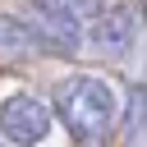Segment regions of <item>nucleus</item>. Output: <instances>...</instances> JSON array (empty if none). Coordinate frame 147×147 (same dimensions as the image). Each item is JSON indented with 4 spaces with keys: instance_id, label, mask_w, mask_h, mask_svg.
I'll list each match as a JSON object with an SVG mask.
<instances>
[{
    "instance_id": "7ed1b4c3",
    "label": "nucleus",
    "mask_w": 147,
    "mask_h": 147,
    "mask_svg": "<svg viewBox=\"0 0 147 147\" xmlns=\"http://www.w3.org/2000/svg\"><path fill=\"white\" fill-rule=\"evenodd\" d=\"M0 133H5L14 147H37V142L51 133V106H46L41 96H28V92L9 96V101L0 106Z\"/></svg>"
},
{
    "instance_id": "39448f33",
    "label": "nucleus",
    "mask_w": 147,
    "mask_h": 147,
    "mask_svg": "<svg viewBox=\"0 0 147 147\" xmlns=\"http://www.w3.org/2000/svg\"><path fill=\"white\" fill-rule=\"evenodd\" d=\"M46 51H51V41L37 23L0 14V60H32V55H46Z\"/></svg>"
},
{
    "instance_id": "f03ea898",
    "label": "nucleus",
    "mask_w": 147,
    "mask_h": 147,
    "mask_svg": "<svg viewBox=\"0 0 147 147\" xmlns=\"http://www.w3.org/2000/svg\"><path fill=\"white\" fill-rule=\"evenodd\" d=\"M37 14H41V32L51 41V51H74L83 41V23L96 18L101 0H32Z\"/></svg>"
},
{
    "instance_id": "f257e3e1",
    "label": "nucleus",
    "mask_w": 147,
    "mask_h": 147,
    "mask_svg": "<svg viewBox=\"0 0 147 147\" xmlns=\"http://www.w3.org/2000/svg\"><path fill=\"white\" fill-rule=\"evenodd\" d=\"M55 115L78 142H101L115 129V92L96 74H74L55 87Z\"/></svg>"
},
{
    "instance_id": "20e7f679",
    "label": "nucleus",
    "mask_w": 147,
    "mask_h": 147,
    "mask_svg": "<svg viewBox=\"0 0 147 147\" xmlns=\"http://www.w3.org/2000/svg\"><path fill=\"white\" fill-rule=\"evenodd\" d=\"M133 37H138V5H129V0L101 9L87 28V46L96 55H124L133 46Z\"/></svg>"
}]
</instances>
